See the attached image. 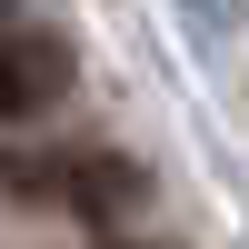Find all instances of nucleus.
<instances>
[{"instance_id":"f03ea898","label":"nucleus","mask_w":249,"mask_h":249,"mask_svg":"<svg viewBox=\"0 0 249 249\" xmlns=\"http://www.w3.org/2000/svg\"><path fill=\"white\" fill-rule=\"evenodd\" d=\"M60 80H70V60H60V50H40V40H0V120L50 110Z\"/></svg>"},{"instance_id":"f257e3e1","label":"nucleus","mask_w":249,"mask_h":249,"mask_svg":"<svg viewBox=\"0 0 249 249\" xmlns=\"http://www.w3.org/2000/svg\"><path fill=\"white\" fill-rule=\"evenodd\" d=\"M0 190L10 199H50V210H130L140 179L120 170V160H0Z\"/></svg>"}]
</instances>
